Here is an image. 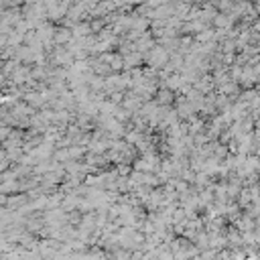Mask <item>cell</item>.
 Returning <instances> with one entry per match:
<instances>
[{"instance_id": "1", "label": "cell", "mask_w": 260, "mask_h": 260, "mask_svg": "<svg viewBox=\"0 0 260 260\" xmlns=\"http://www.w3.org/2000/svg\"><path fill=\"white\" fill-rule=\"evenodd\" d=\"M69 39V32L67 30H61L59 35H57V41H67Z\"/></svg>"}]
</instances>
